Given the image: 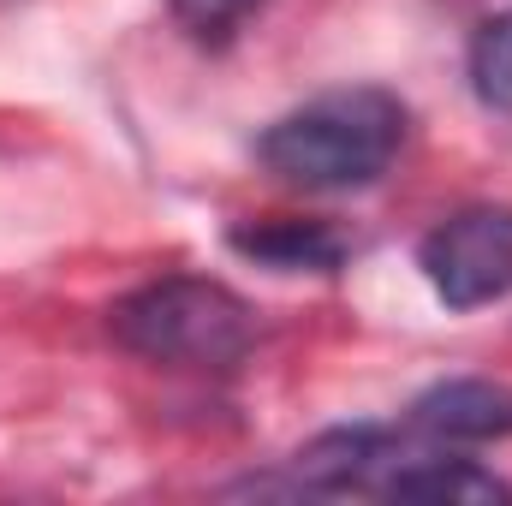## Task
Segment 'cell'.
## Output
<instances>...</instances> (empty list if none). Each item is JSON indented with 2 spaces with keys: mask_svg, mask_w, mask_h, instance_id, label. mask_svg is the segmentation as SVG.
I'll list each match as a JSON object with an SVG mask.
<instances>
[{
  "mask_svg": "<svg viewBox=\"0 0 512 506\" xmlns=\"http://www.w3.org/2000/svg\"><path fill=\"white\" fill-rule=\"evenodd\" d=\"M114 340L167 370H239L256 346V310L221 280L167 274L137 286L108 316Z\"/></svg>",
  "mask_w": 512,
  "mask_h": 506,
  "instance_id": "2",
  "label": "cell"
},
{
  "mask_svg": "<svg viewBox=\"0 0 512 506\" xmlns=\"http://www.w3.org/2000/svg\"><path fill=\"white\" fill-rule=\"evenodd\" d=\"M387 501H453V506H495L512 501V483H501L495 471L471 465V459H435L417 453L393 471V483L382 489Z\"/></svg>",
  "mask_w": 512,
  "mask_h": 506,
  "instance_id": "7",
  "label": "cell"
},
{
  "mask_svg": "<svg viewBox=\"0 0 512 506\" xmlns=\"http://www.w3.org/2000/svg\"><path fill=\"white\" fill-rule=\"evenodd\" d=\"M417 262L447 310H483L512 292V209L507 203H477L447 215L423 245Z\"/></svg>",
  "mask_w": 512,
  "mask_h": 506,
  "instance_id": "3",
  "label": "cell"
},
{
  "mask_svg": "<svg viewBox=\"0 0 512 506\" xmlns=\"http://www.w3.org/2000/svg\"><path fill=\"white\" fill-rule=\"evenodd\" d=\"M405 143V108L387 90H334L262 131L256 155L268 173L304 191H364Z\"/></svg>",
  "mask_w": 512,
  "mask_h": 506,
  "instance_id": "1",
  "label": "cell"
},
{
  "mask_svg": "<svg viewBox=\"0 0 512 506\" xmlns=\"http://www.w3.org/2000/svg\"><path fill=\"white\" fill-rule=\"evenodd\" d=\"M405 459H417V453H411L399 435L358 423V429H328V435H316L292 465H298V483L316 489V495H370V489L382 495Z\"/></svg>",
  "mask_w": 512,
  "mask_h": 506,
  "instance_id": "4",
  "label": "cell"
},
{
  "mask_svg": "<svg viewBox=\"0 0 512 506\" xmlns=\"http://www.w3.org/2000/svg\"><path fill=\"white\" fill-rule=\"evenodd\" d=\"M471 90L483 108L512 114V12L489 18L471 42Z\"/></svg>",
  "mask_w": 512,
  "mask_h": 506,
  "instance_id": "8",
  "label": "cell"
},
{
  "mask_svg": "<svg viewBox=\"0 0 512 506\" xmlns=\"http://www.w3.org/2000/svg\"><path fill=\"white\" fill-rule=\"evenodd\" d=\"M262 6H268V0H167L173 24H179L191 42H203V48H227Z\"/></svg>",
  "mask_w": 512,
  "mask_h": 506,
  "instance_id": "9",
  "label": "cell"
},
{
  "mask_svg": "<svg viewBox=\"0 0 512 506\" xmlns=\"http://www.w3.org/2000/svg\"><path fill=\"white\" fill-rule=\"evenodd\" d=\"M411 423L435 441H501V435H512V387L441 381L411 405Z\"/></svg>",
  "mask_w": 512,
  "mask_h": 506,
  "instance_id": "5",
  "label": "cell"
},
{
  "mask_svg": "<svg viewBox=\"0 0 512 506\" xmlns=\"http://www.w3.org/2000/svg\"><path fill=\"white\" fill-rule=\"evenodd\" d=\"M233 251L280 274H334L346 262V239L328 233L322 221H256L233 227Z\"/></svg>",
  "mask_w": 512,
  "mask_h": 506,
  "instance_id": "6",
  "label": "cell"
}]
</instances>
